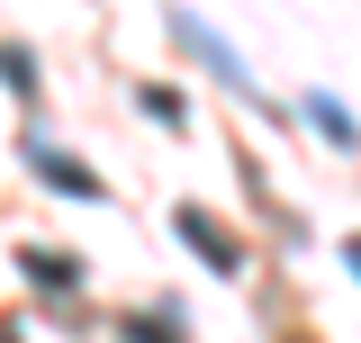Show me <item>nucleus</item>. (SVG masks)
Segmentation results:
<instances>
[{"label":"nucleus","instance_id":"nucleus-6","mask_svg":"<svg viewBox=\"0 0 361 343\" xmlns=\"http://www.w3.org/2000/svg\"><path fill=\"white\" fill-rule=\"evenodd\" d=\"M0 73H9V90H37V82H27V54H18V45H0Z\"/></svg>","mask_w":361,"mask_h":343},{"label":"nucleus","instance_id":"nucleus-5","mask_svg":"<svg viewBox=\"0 0 361 343\" xmlns=\"http://www.w3.org/2000/svg\"><path fill=\"white\" fill-rule=\"evenodd\" d=\"M18 262H27V280H73V262H63V253H37V244H27Z\"/></svg>","mask_w":361,"mask_h":343},{"label":"nucleus","instance_id":"nucleus-2","mask_svg":"<svg viewBox=\"0 0 361 343\" xmlns=\"http://www.w3.org/2000/svg\"><path fill=\"white\" fill-rule=\"evenodd\" d=\"M172 37L190 45V54H208V64H217V73H226V82H235V90H253V73L235 64V45H226L217 28H199V18H172Z\"/></svg>","mask_w":361,"mask_h":343},{"label":"nucleus","instance_id":"nucleus-7","mask_svg":"<svg viewBox=\"0 0 361 343\" xmlns=\"http://www.w3.org/2000/svg\"><path fill=\"white\" fill-rule=\"evenodd\" d=\"M127 343H172V335H163V325H145V316H135V325H127Z\"/></svg>","mask_w":361,"mask_h":343},{"label":"nucleus","instance_id":"nucleus-3","mask_svg":"<svg viewBox=\"0 0 361 343\" xmlns=\"http://www.w3.org/2000/svg\"><path fill=\"white\" fill-rule=\"evenodd\" d=\"M172 226H180V235H190V244H199V262H208V271H235V262H244V253H235V244H226V235H217V217H199V208H180Z\"/></svg>","mask_w":361,"mask_h":343},{"label":"nucleus","instance_id":"nucleus-8","mask_svg":"<svg viewBox=\"0 0 361 343\" xmlns=\"http://www.w3.org/2000/svg\"><path fill=\"white\" fill-rule=\"evenodd\" d=\"M343 262H353V280H361V244H343Z\"/></svg>","mask_w":361,"mask_h":343},{"label":"nucleus","instance_id":"nucleus-4","mask_svg":"<svg viewBox=\"0 0 361 343\" xmlns=\"http://www.w3.org/2000/svg\"><path fill=\"white\" fill-rule=\"evenodd\" d=\"M307 118H316V127H325V136H334V145H361V127H353V109H334L325 90H316V100H307Z\"/></svg>","mask_w":361,"mask_h":343},{"label":"nucleus","instance_id":"nucleus-1","mask_svg":"<svg viewBox=\"0 0 361 343\" xmlns=\"http://www.w3.org/2000/svg\"><path fill=\"white\" fill-rule=\"evenodd\" d=\"M27 172H37V181H54L63 199H99V172H82L73 154H54V145H27Z\"/></svg>","mask_w":361,"mask_h":343}]
</instances>
